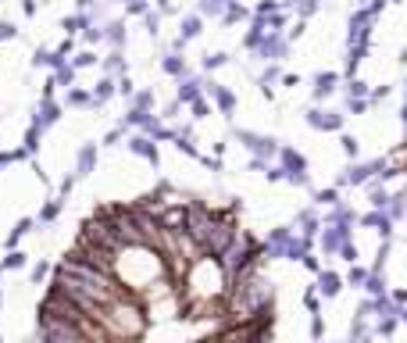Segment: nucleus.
<instances>
[{
    "label": "nucleus",
    "instance_id": "41",
    "mask_svg": "<svg viewBox=\"0 0 407 343\" xmlns=\"http://www.w3.org/2000/svg\"><path fill=\"white\" fill-rule=\"evenodd\" d=\"M54 51H58L61 58H68V61H72V54H75V40H72V36H68V40H61V43H58Z\"/></svg>",
    "mask_w": 407,
    "mask_h": 343
},
{
    "label": "nucleus",
    "instance_id": "19",
    "mask_svg": "<svg viewBox=\"0 0 407 343\" xmlns=\"http://www.w3.org/2000/svg\"><path fill=\"white\" fill-rule=\"evenodd\" d=\"M279 79H282V68H279V61H268V65H265V72L258 75V86H261V93H265L268 100H272V86H275Z\"/></svg>",
    "mask_w": 407,
    "mask_h": 343
},
{
    "label": "nucleus",
    "instance_id": "49",
    "mask_svg": "<svg viewBox=\"0 0 407 343\" xmlns=\"http://www.w3.org/2000/svg\"><path fill=\"white\" fill-rule=\"evenodd\" d=\"M372 201L382 208V204H389V197H386V189H375V194H372Z\"/></svg>",
    "mask_w": 407,
    "mask_h": 343
},
{
    "label": "nucleus",
    "instance_id": "12",
    "mask_svg": "<svg viewBox=\"0 0 407 343\" xmlns=\"http://www.w3.org/2000/svg\"><path fill=\"white\" fill-rule=\"evenodd\" d=\"M100 68H104V75H111V79H121V75H129L126 51H111L107 58H100Z\"/></svg>",
    "mask_w": 407,
    "mask_h": 343
},
{
    "label": "nucleus",
    "instance_id": "52",
    "mask_svg": "<svg viewBox=\"0 0 407 343\" xmlns=\"http://www.w3.org/2000/svg\"><path fill=\"white\" fill-rule=\"evenodd\" d=\"M297 4H300V0H282V8H290V11H293Z\"/></svg>",
    "mask_w": 407,
    "mask_h": 343
},
{
    "label": "nucleus",
    "instance_id": "51",
    "mask_svg": "<svg viewBox=\"0 0 407 343\" xmlns=\"http://www.w3.org/2000/svg\"><path fill=\"white\" fill-rule=\"evenodd\" d=\"M382 97H389V90H386V86H379V90H372V100H382Z\"/></svg>",
    "mask_w": 407,
    "mask_h": 343
},
{
    "label": "nucleus",
    "instance_id": "22",
    "mask_svg": "<svg viewBox=\"0 0 407 343\" xmlns=\"http://www.w3.org/2000/svg\"><path fill=\"white\" fill-rule=\"evenodd\" d=\"M39 140H44V129L29 122V126H25V136H22V147H25V154H29V158L39 154Z\"/></svg>",
    "mask_w": 407,
    "mask_h": 343
},
{
    "label": "nucleus",
    "instance_id": "42",
    "mask_svg": "<svg viewBox=\"0 0 407 343\" xmlns=\"http://www.w3.org/2000/svg\"><path fill=\"white\" fill-rule=\"evenodd\" d=\"M154 11H161V15H175V0H154Z\"/></svg>",
    "mask_w": 407,
    "mask_h": 343
},
{
    "label": "nucleus",
    "instance_id": "28",
    "mask_svg": "<svg viewBox=\"0 0 407 343\" xmlns=\"http://www.w3.org/2000/svg\"><path fill=\"white\" fill-rule=\"evenodd\" d=\"M318 8H321V0H300V4H297L293 11H297V18H300V22H307V18H314V15H318Z\"/></svg>",
    "mask_w": 407,
    "mask_h": 343
},
{
    "label": "nucleus",
    "instance_id": "5",
    "mask_svg": "<svg viewBox=\"0 0 407 343\" xmlns=\"http://www.w3.org/2000/svg\"><path fill=\"white\" fill-rule=\"evenodd\" d=\"M204 83H208V79H204V75H196V72L182 75V79H179V90H175V100H179L182 107H189L193 100L204 97Z\"/></svg>",
    "mask_w": 407,
    "mask_h": 343
},
{
    "label": "nucleus",
    "instance_id": "35",
    "mask_svg": "<svg viewBox=\"0 0 407 343\" xmlns=\"http://www.w3.org/2000/svg\"><path fill=\"white\" fill-rule=\"evenodd\" d=\"M51 58H54L51 47H36V54H32V68H51Z\"/></svg>",
    "mask_w": 407,
    "mask_h": 343
},
{
    "label": "nucleus",
    "instance_id": "7",
    "mask_svg": "<svg viewBox=\"0 0 407 343\" xmlns=\"http://www.w3.org/2000/svg\"><path fill=\"white\" fill-rule=\"evenodd\" d=\"M104 43H107L111 51H126V43H129L126 18H111V22H104Z\"/></svg>",
    "mask_w": 407,
    "mask_h": 343
},
{
    "label": "nucleus",
    "instance_id": "38",
    "mask_svg": "<svg viewBox=\"0 0 407 343\" xmlns=\"http://www.w3.org/2000/svg\"><path fill=\"white\" fill-rule=\"evenodd\" d=\"M133 93H136V83L129 79V75H121V79H118V97H126V100H133Z\"/></svg>",
    "mask_w": 407,
    "mask_h": 343
},
{
    "label": "nucleus",
    "instance_id": "6",
    "mask_svg": "<svg viewBox=\"0 0 407 343\" xmlns=\"http://www.w3.org/2000/svg\"><path fill=\"white\" fill-rule=\"evenodd\" d=\"M204 97H211V104L222 111V114H232L236 111V93L229 90V86H222V83H204Z\"/></svg>",
    "mask_w": 407,
    "mask_h": 343
},
{
    "label": "nucleus",
    "instance_id": "17",
    "mask_svg": "<svg viewBox=\"0 0 407 343\" xmlns=\"http://www.w3.org/2000/svg\"><path fill=\"white\" fill-rule=\"evenodd\" d=\"M265 36H268V25L258 22V18H251V29H247V36H243V51H254L258 54V47L265 43Z\"/></svg>",
    "mask_w": 407,
    "mask_h": 343
},
{
    "label": "nucleus",
    "instance_id": "30",
    "mask_svg": "<svg viewBox=\"0 0 407 343\" xmlns=\"http://www.w3.org/2000/svg\"><path fill=\"white\" fill-rule=\"evenodd\" d=\"M161 18H165V15H161V11H154V8H150V11L143 15V25H147V32L154 36V40L161 36Z\"/></svg>",
    "mask_w": 407,
    "mask_h": 343
},
{
    "label": "nucleus",
    "instance_id": "50",
    "mask_svg": "<svg viewBox=\"0 0 407 343\" xmlns=\"http://www.w3.org/2000/svg\"><path fill=\"white\" fill-rule=\"evenodd\" d=\"M72 186H75V175H68V179L61 182V194H72Z\"/></svg>",
    "mask_w": 407,
    "mask_h": 343
},
{
    "label": "nucleus",
    "instance_id": "46",
    "mask_svg": "<svg viewBox=\"0 0 407 343\" xmlns=\"http://www.w3.org/2000/svg\"><path fill=\"white\" fill-rule=\"evenodd\" d=\"M179 111H182V104H179V100H172V104L165 107V114H161V119H175V114H179Z\"/></svg>",
    "mask_w": 407,
    "mask_h": 343
},
{
    "label": "nucleus",
    "instance_id": "27",
    "mask_svg": "<svg viewBox=\"0 0 407 343\" xmlns=\"http://www.w3.org/2000/svg\"><path fill=\"white\" fill-rule=\"evenodd\" d=\"M79 36H83V43H86V47H97V43H104V22H97V25L83 29Z\"/></svg>",
    "mask_w": 407,
    "mask_h": 343
},
{
    "label": "nucleus",
    "instance_id": "4",
    "mask_svg": "<svg viewBox=\"0 0 407 343\" xmlns=\"http://www.w3.org/2000/svg\"><path fill=\"white\" fill-rule=\"evenodd\" d=\"M126 147L133 150L136 158H147L150 165H161V150H157V143H154L147 133H140V129L129 133V136H126Z\"/></svg>",
    "mask_w": 407,
    "mask_h": 343
},
{
    "label": "nucleus",
    "instance_id": "34",
    "mask_svg": "<svg viewBox=\"0 0 407 343\" xmlns=\"http://www.w3.org/2000/svg\"><path fill=\"white\" fill-rule=\"evenodd\" d=\"M126 136H129V129H126V126H114L111 133H104V140H100V143H104V147H118Z\"/></svg>",
    "mask_w": 407,
    "mask_h": 343
},
{
    "label": "nucleus",
    "instance_id": "36",
    "mask_svg": "<svg viewBox=\"0 0 407 343\" xmlns=\"http://www.w3.org/2000/svg\"><path fill=\"white\" fill-rule=\"evenodd\" d=\"M279 8H282V4H275V0H261V4L254 8V18H258V22H265V18H268V15H275Z\"/></svg>",
    "mask_w": 407,
    "mask_h": 343
},
{
    "label": "nucleus",
    "instance_id": "23",
    "mask_svg": "<svg viewBox=\"0 0 407 343\" xmlns=\"http://www.w3.org/2000/svg\"><path fill=\"white\" fill-rule=\"evenodd\" d=\"M65 107H93V93L72 86V90H65Z\"/></svg>",
    "mask_w": 407,
    "mask_h": 343
},
{
    "label": "nucleus",
    "instance_id": "25",
    "mask_svg": "<svg viewBox=\"0 0 407 343\" xmlns=\"http://www.w3.org/2000/svg\"><path fill=\"white\" fill-rule=\"evenodd\" d=\"M93 65H100V58H97L90 47H86V51H75V54H72V68H75V72H83V68H93Z\"/></svg>",
    "mask_w": 407,
    "mask_h": 343
},
{
    "label": "nucleus",
    "instance_id": "43",
    "mask_svg": "<svg viewBox=\"0 0 407 343\" xmlns=\"http://www.w3.org/2000/svg\"><path fill=\"white\" fill-rule=\"evenodd\" d=\"M8 165H18V158H15V150H0V172H4Z\"/></svg>",
    "mask_w": 407,
    "mask_h": 343
},
{
    "label": "nucleus",
    "instance_id": "10",
    "mask_svg": "<svg viewBox=\"0 0 407 343\" xmlns=\"http://www.w3.org/2000/svg\"><path fill=\"white\" fill-rule=\"evenodd\" d=\"M93 111H100L107 100H114L118 97V79H111V75H104V79L100 83H93Z\"/></svg>",
    "mask_w": 407,
    "mask_h": 343
},
{
    "label": "nucleus",
    "instance_id": "32",
    "mask_svg": "<svg viewBox=\"0 0 407 343\" xmlns=\"http://www.w3.org/2000/svg\"><path fill=\"white\" fill-rule=\"evenodd\" d=\"M347 97H372V90H368V83H361L354 75V79H347Z\"/></svg>",
    "mask_w": 407,
    "mask_h": 343
},
{
    "label": "nucleus",
    "instance_id": "53",
    "mask_svg": "<svg viewBox=\"0 0 407 343\" xmlns=\"http://www.w3.org/2000/svg\"><path fill=\"white\" fill-rule=\"evenodd\" d=\"M121 4H133V0H121Z\"/></svg>",
    "mask_w": 407,
    "mask_h": 343
},
{
    "label": "nucleus",
    "instance_id": "48",
    "mask_svg": "<svg viewBox=\"0 0 407 343\" xmlns=\"http://www.w3.org/2000/svg\"><path fill=\"white\" fill-rule=\"evenodd\" d=\"M318 201H321V204H333V201H336V189H321Z\"/></svg>",
    "mask_w": 407,
    "mask_h": 343
},
{
    "label": "nucleus",
    "instance_id": "3",
    "mask_svg": "<svg viewBox=\"0 0 407 343\" xmlns=\"http://www.w3.org/2000/svg\"><path fill=\"white\" fill-rule=\"evenodd\" d=\"M286 54H290V36H286V32H268L265 43L258 47V58H261L265 65H268V61H282Z\"/></svg>",
    "mask_w": 407,
    "mask_h": 343
},
{
    "label": "nucleus",
    "instance_id": "2",
    "mask_svg": "<svg viewBox=\"0 0 407 343\" xmlns=\"http://www.w3.org/2000/svg\"><path fill=\"white\" fill-rule=\"evenodd\" d=\"M304 122H307L311 129H318V133H343L347 114H340V111H321V107L314 104V107H307Z\"/></svg>",
    "mask_w": 407,
    "mask_h": 343
},
{
    "label": "nucleus",
    "instance_id": "16",
    "mask_svg": "<svg viewBox=\"0 0 407 343\" xmlns=\"http://www.w3.org/2000/svg\"><path fill=\"white\" fill-rule=\"evenodd\" d=\"M279 147H282V143H279L275 136H261V133H258V140L251 143L254 158H261V161H268V158H279Z\"/></svg>",
    "mask_w": 407,
    "mask_h": 343
},
{
    "label": "nucleus",
    "instance_id": "21",
    "mask_svg": "<svg viewBox=\"0 0 407 343\" xmlns=\"http://www.w3.org/2000/svg\"><path fill=\"white\" fill-rule=\"evenodd\" d=\"M247 18H254L247 8H243V0H229V8H225V15L218 18V22H225V25H236V22H247Z\"/></svg>",
    "mask_w": 407,
    "mask_h": 343
},
{
    "label": "nucleus",
    "instance_id": "33",
    "mask_svg": "<svg viewBox=\"0 0 407 343\" xmlns=\"http://www.w3.org/2000/svg\"><path fill=\"white\" fill-rule=\"evenodd\" d=\"M372 107V97H347V111L350 114H364Z\"/></svg>",
    "mask_w": 407,
    "mask_h": 343
},
{
    "label": "nucleus",
    "instance_id": "26",
    "mask_svg": "<svg viewBox=\"0 0 407 343\" xmlns=\"http://www.w3.org/2000/svg\"><path fill=\"white\" fill-rule=\"evenodd\" d=\"M129 107H136V111H154V90H136L133 93V100H129Z\"/></svg>",
    "mask_w": 407,
    "mask_h": 343
},
{
    "label": "nucleus",
    "instance_id": "14",
    "mask_svg": "<svg viewBox=\"0 0 407 343\" xmlns=\"http://www.w3.org/2000/svg\"><path fill=\"white\" fill-rule=\"evenodd\" d=\"M279 165L286 168V175H293V172H307V161H304V154H297L293 147H279Z\"/></svg>",
    "mask_w": 407,
    "mask_h": 343
},
{
    "label": "nucleus",
    "instance_id": "29",
    "mask_svg": "<svg viewBox=\"0 0 407 343\" xmlns=\"http://www.w3.org/2000/svg\"><path fill=\"white\" fill-rule=\"evenodd\" d=\"M222 65H229V54L225 51H215V54H204V72H215V68H222Z\"/></svg>",
    "mask_w": 407,
    "mask_h": 343
},
{
    "label": "nucleus",
    "instance_id": "31",
    "mask_svg": "<svg viewBox=\"0 0 407 343\" xmlns=\"http://www.w3.org/2000/svg\"><path fill=\"white\" fill-rule=\"evenodd\" d=\"M189 114H193V122H200V119H208V114H211V104H208V97H200V100H193V104H189Z\"/></svg>",
    "mask_w": 407,
    "mask_h": 343
},
{
    "label": "nucleus",
    "instance_id": "47",
    "mask_svg": "<svg viewBox=\"0 0 407 343\" xmlns=\"http://www.w3.org/2000/svg\"><path fill=\"white\" fill-rule=\"evenodd\" d=\"M97 0H75V11H93Z\"/></svg>",
    "mask_w": 407,
    "mask_h": 343
},
{
    "label": "nucleus",
    "instance_id": "45",
    "mask_svg": "<svg viewBox=\"0 0 407 343\" xmlns=\"http://www.w3.org/2000/svg\"><path fill=\"white\" fill-rule=\"evenodd\" d=\"M22 4V11H25V18H32L36 11H39V0H18Z\"/></svg>",
    "mask_w": 407,
    "mask_h": 343
},
{
    "label": "nucleus",
    "instance_id": "1",
    "mask_svg": "<svg viewBox=\"0 0 407 343\" xmlns=\"http://www.w3.org/2000/svg\"><path fill=\"white\" fill-rule=\"evenodd\" d=\"M61 114H65V104H61V100H54V97H39L36 111L29 114V122L47 133V129H54V126L61 122Z\"/></svg>",
    "mask_w": 407,
    "mask_h": 343
},
{
    "label": "nucleus",
    "instance_id": "39",
    "mask_svg": "<svg viewBox=\"0 0 407 343\" xmlns=\"http://www.w3.org/2000/svg\"><path fill=\"white\" fill-rule=\"evenodd\" d=\"M8 40H18V25L15 22H0V43H8Z\"/></svg>",
    "mask_w": 407,
    "mask_h": 343
},
{
    "label": "nucleus",
    "instance_id": "11",
    "mask_svg": "<svg viewBox=\"0 0 407 343\" xmlns=\"http://www.w3.org/2000/svg\"><path fill=\"white\" fill-rule=\"evenodd\" d=\"M90 25H97L93 11H75V15L61 18V29H65V36H79V32H83V29H90Z\"/></svg>",
    "mask_w": 407,
    "mask_h": 343
},
{
    "label": "nucleus",
    "instance_id": "44",
    "mask_svg": "<svg viewBox=\"0 0 407 343\" xmlns=\"http://www.w3.org/2000/svg\"><path fill=\"white\" fill-rule=\"evenodd\" d=\"M58 211H61V201H51V204L44 208V222H54V218H58Z\"/></svg>",
    "mask_w": 407,
    "mask_h": 343
},
{
    "label": "nucleus",
    "instance_id": "20",
    "mask_svg": "<svg viewBox=\"0 0 407 343\" xmlns=\"http://www.w3.org/2000/svg\"><path fill=\"white\" fill-rule=\"evenodd\" d=\"M229 8V0H196V15L200 18H222Z\"/></svg>",
    "mask_w": 407,
    "mask_h": 343
},
{
    "label": "nucleus",
    "instance_id": "18",
    "mask_svg": "<svg viewBox=\"0 0 407 343\" xmlns=\"http://www.w3.org/2000/svg\"><path fill=\"white\" fill-rule=\"evenodd\" d=\"M204 32V18L193 11V15H182V22H179V40L182 43H189V40H196V36Z\"/></svg>",
    "mask_w": 407,
    "mask_h": 343
},
{
    "label": "nucleus",
    "instance_id": "40",
    "mask_svg": "<svg viewBox=\"0 0 407 343\" xmlns=\"http://www.w3.org/2000/svg\"><path fill=\"white\" fill-rule=\"evenodd\" d=\"M340 143H343V154H347V158H357V140H354V136H347V133H343V136H340Z\"/></svg>",
    "mask_w": 407,
    "mask_h": 343
},
{
    "label": "nucleus",
    "instance_id": "24",
    "mask_svg": "<svg viewBox=\"0 0 407 343\" xmlns=\"http://www.w3.org/2000/svg\"><path fill=\"white\" fill-rule=\"evenodd\" d=\"M75 75H79V72H75L72 61H68V65H61L58 72H51V79H54L58 90H72V86H75Z\"/></svg>",
    "mask_w": 407,
    "mask_h": 343
},
{
    "label": "nucleus",
    "instance_id": "37",
    "mask_svg": "<svg viewBox=\"0 0 407 343\" xmlns=\"http://www.w3.org/2000/svg\"><path fill=\"white\" fill-rule=\"evenodd\" d=\"M150 11V0H133V4H126V15L129 18H143Z\"/></svg>",
    "mask_w": 407,
    "mask_h": 343
},
{
    "label": "nucleus",
    "instance_id": "8",
    "mask_svg": "<svg viewBox=\"0 0 407 343\" xmlns=\"http://www.w3.org/2000/svg\"><path fill=\"white\" fill-rule=\"evenodd\" d=\"M336 86H340V75H336V72H318V75H314V86H311L314 104H321L325 97H333Z\"/></svg>",
    "mask_w": 407,
    "mask_h": 343
},
{
    "label": "nucleus",
    "instance_id": "13",
    "mask_svg": "<svg viewBox=\"0 0 407 343\" xmlns=\"http://www.w3.org/2000/svg\"><path fill=\"white\" fill-rule=\"evenodd\" d=\"M161 72L172 75V79H182V75H189V65H186V58H182V54L168 51L165 58H161Z\"/></svg>",
    "mask_w": 407,
    "mask_h": 343
},
{
    "label": "nucleus",
    "instance_id": "9",
    "mask_svg": "<svg viewBox=\"0 0 407 343\" xmlns=\"http://www.w3.org/2000/svg\"><path fill=\"white\" fill-rule=\"evenodd\" d=\"M97 158H100V143H83L75 158V175H90L97 168Z\"/></svg>",
    "mask_w": 407,
    "mask_h": 343
},
{
    "label": "nucleus",
    "instance_id": "15",
    "mask_svg": "<svg viewBox=\"0 0 407 343\" xmlns=\"http://www.w3.org/2000/svg\"><path fill=\"white\" fill-rule=\"evenodd\" d=\"M179 150H182V154L186 158H196L200 161V150H196V140H193V126H179L175 129V140H172Z\"/></svg>",
    "mask_w": 407,
    "mask_h": 343
}]
</instances>
